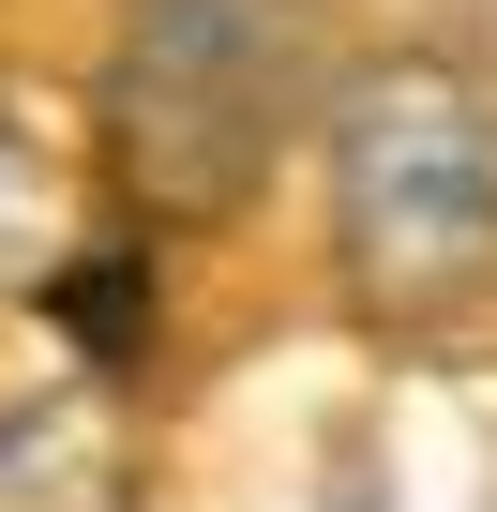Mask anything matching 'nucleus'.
<instances>
[{
  "label": "nucleus",
  "mask_w": 497,
  "mask_h": 512,
  "mask_svg": "<svg viewBox=\"0 0 497 512\" xmlns=\"http://www.w3.org/2000/svg\"><path fill=\"white\" fill-rule=\"evenodd\" d=\"M287 121H302L287 0H121V31L91 61V136L151 226H226L287 166Z\"/></svg>",
  "instance_id": "nucleus-1"
},
{
  "label": "nucleus",
  "mask_w": 497,
  "mask_h": 512,
  "mask_svg": "<svg viewBox=\"0 0 497 512\" xmlns=\"http://www.w3.org/2000/svg\"><path fill=\"white\" fill-rule=\"evenodd\" d=\"M332 272L362 317L422 332L497 287V106L452 61H362L332 91Z\"/></svg>",
  "instance_id": "nucleus-2"
},
{
  "label": "nucleus",
  "mask_w": 497,
  "mask_h": 512,
  "mask_svg": "<svg viewBox=\"0 0 497 512\" xmlns=\"http://www.w3.org/2000/svg\"><path fill=\"white\" fill-rule=\"evenodd\" d=\"M136 422L106 377L76 392H16L0 407V512H136Z\"/></svg>",
  "instance_id": "nucleus-3"
},
{
  "label": "nucleus",
  "mask_w": 497,
  "mask_h": 512,
  "mask_svg": "<svg viewBox=\"0 0 497 512\" xmlns=\"http://www.w3.org/2000/svg\"><path fill=\"white\" fill-rule=\"evenodd\" d=\"M46 332H61L91 377H121V362L151 347V256H136V241H91V256H61V272H46Z\"/></svg>",
  "instance_id": "nucleus-4"
}]
</instances>
